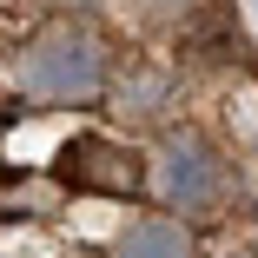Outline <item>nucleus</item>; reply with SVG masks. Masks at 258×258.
Wrapping results in <instances>:
<instances>
[{
  "label": "nucleus",
  "instance_id": "39448f33",
  "mask_svg": "<svg viewBox=\"0 0 258 258\" xmlns=\"http://www.w3.org/2000/svg\"><path fill=\"white\" fill-rule=\"evenodd\" d=\"M106 86H113V80H106ZM113 99H119V113L152 119V113H159L166 99H172V73H166V67H133V73L113 86Z\"/></svg>",
  "mask_w": 258,
  "mask_h": 258
},
{
  "label": "nucleus",
  "instance_id": "0eeeda50",
  "mask_svg": "<svg viewBox=\"0 0 258 258\" xmlns=\"http://www.w3.org/2000/svg\"><path fill=\"white\" fill-rule=\"evenodd\" d=\"M60 7H99V0H60Z\"/></svg>",
  "mask_w": 258,
  "mask_h": 258
},
{
  "label": "nucleus",
  "instance_id": "f03ea898",
  "mask_svg": "<svg viewBox=\"0 0 258 258\" xmlns=\"http://www.w3.org/2000/svg\"><path fill=\"white\" fill-rule=\"evenodd\" d=\"M146 179H152V192H159V205H166L172 219H199V212H212V205L225 199V152L205 139V133L179 126V133L159 139Z\"/></svg>",
  "mask_w": 258,
  "mask_h": 258
},
{
  "label": "nucleus",
  "instance_id": "20e7f679",
  "mask_svg": "<svg viewBox=\"0 0 258 258\" xmlns=\"http://www.w3.org/2000/svg\"><path fill=\"white\" fill-rule=\"evenodd\" d=\"M113 258H199V232L185 219H172V212H146V219H133L119 232Z\"/></svg>",
  "mask_w": 258,
  "mask_h": 258
},
{
  "label": "nucleus",
  "instance_id": "7ed1b4c3",
  "mask_svg": "<svg viewBox=\"0 0 258 258\" xmlns=\"http://www.w3.org/2000/svg\"><path fill=\"white\" fill-rule=\"evenodd\" d=\"M53 172H60V185L93 192V199H133V192H146V159L133 146H119V139H99V133L73 139Z\"/></svg>",
  "mask_w": 258,
  "mask_h": 258
},
{
  "label": "nucleus",
  "instance_id": "f257e3e1",
  "mask_svg": "<svg viewBox=\"0 0 258 258\" xmlns=\"http://www.w3.org/2000/svg\"><path fill=\"white\" fill-rule=\"evenodd\" d=\"M106 46L80 20H46L20 53H14V86L46 106H93L106 93Z\"/></svg>",
  "mask_w": 258,
  "mask_h": 258
},
{
  "label": "nucleus",
  "instance_id": "423d86ee",
  "mask_svg": "<svg viewBox=\"0 0 258 258\" xmlns=\"http://www.w3.org/2000/svg\"><path fill=\"white\" fill-rule=\"evenodd\" d=\"M146 7H185V0H146Z\"/></svg>",
  "mask_w": 258,
  "mask_h": 258
}]
</instances>
